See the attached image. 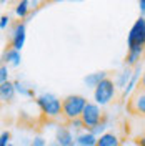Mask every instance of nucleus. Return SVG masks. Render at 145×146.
Wrapping results in <instances>:
<instances>
[{
    "instance_id": "obj_14",
    "label": "nucleus",
    "mask_w": 145,
    "mask_h": 146,
    "mask_svg": "<svg viewBox=\"0 0 145 146\" xmlns=\"http://www.w3.org/2000/svg\"><path fill=\"white\" fill-rule=\"evenodd\" d=\"M15 93H17V90L13 86V82H7L0 85V95H2V100L5 103H12L15 98Z\"/></svg>"
},
{
    "instance_id": "obj_18",
    "label": "nucleus",
    "mask_w": 145,
    "mask_h": 146,
    "mask_svg": "<svg viewBox=\"0 0 145 146\" xmlns=\"http://www.w3.org/2000/svg\"><path fill=\"white\" fill-rule=\"evenodd\" d=\"M65 125H67V126L70 128V129H72L73 133H79V135H80V133H83V129H85V125H83L82 118L72 119V121H67ZM85 131H87V129H85Z\"/></svg>"
},
{
    "instance_id": "obj_20",
    "label": "nucleus",
    "mask_w": 145,
    "mask_h": 146,
    "mask_svg": "<svg viewBox=\"0 0 145 146\" xmlns=\"http://www.w3.org/2000/svg\"><path fill=\"white\" fill-rule=\"evenodd\" d=\"M9 75H10L9 66H7V65H2V66H0V85H2V83L10 82V80H9Z\"/></svg>"
},
{
    "instance_id": "obj_24",
    "label": "nucleus",
    "mask_w": 145,
    "mask_h": 146,
    "mask_svg": "<svg viewBox=\"0 0 145 146\" xmlns=\"http://www.w3.org/2000/svg\"><path fill=\"white\" fill-rule=\"evenodd\" d=\"M138 10H140V17L145 18V0H138Z\"/></svg>"
},
{
    "instance_id": "obj_16",
    "label": "nucleus",
    "mask_w": 145,
    "mask_h": 146,
    "mask_svg": "<svg viewBox=\"0 0 145 146\" xmlns=\"http://www.w3.org/2000/svg\"><path fill=\"white\" fill-rule=\"evenodd\" d=\"M13 86H15V90H17L18 95H22V96H25V98H37L34 86L23 85L20 80H13Z\"/></svg>"
},
{
    "instance_id": "obj_19",
    "label": "nucleus",
    "mask_w": 145,
    "mask_h": 146,
    "mask_svg": "<svg viewBox=\"0 0 145 146\" xmlns=\"http://www.w3.org/2000/svg\"><path fill=\"white\" fill-rule=\"evenodd\" d=\"M90 133L92 135H95L97 138H100L102 135H105V133H107V116H105V119H103L100 125H97L95 128H92Z\"/></svg>"
},
{
    "instance_id": "obj_27",
    "label": "nucleus",
    "mask_w": 145,
    "mask_h": 146,
    "mask_svg": "<svg viewBox=\"0 0 145 146\" xmlns=\"http://www.w3.org/2000/svg\"><path fill=\"white\" fill-rule=\"evenodd\" d=\"M9 146H13V145H9Z\"/></svg>"
},
{
    "instance_id": "obj_9",
    "label": "nucleus",
    "mask_w": 145,
    "mask_h": 146,
    "mask_svg": "<svg viewBox=\"0 0 145 146\" xmlns=\"http://www.w3.org/2000/svg\"><path fill=\"white\" fill-rule=\"evenodd\" d=\"M140 73H144L142 72V65L138 63L134 68V75H132V78H130V82H128V85H127V88L122 91V100L125 101V100H128L130 96H132V93H134V90H137L138 88V82H140Z\"/></svg>"
},
{
    "instance_id": "obj_15",
    "label": "nucleus",
    "mask_w": 145,
    "mask_h": 146,
    "mask_svg": "<svg viewBox=\"0 0 145 146\" xmlns=\"http://www.w3.org/2000/svg\"><path fill=\"white\" fill-rule=\"evenodd\" d=\"M122 141L113 131H107L105 135H102L97 141V146H120Z\"/></svg>"
},
{
    "instance_id": "obj_26",
    "label": "nucleus",
    "mask_w": 145,
    "mask_h": 146,
    "mask_svg": "<svg viewBox=\"0 0 145 146\" xmlns=\"http://www.w3.org/2000/svg\"><path fill=\"white\" fill-rule=\"evenodd\" d=\"M137 145L138 146H145V136H140L137 139Z\"/></svg>"
},
{
    "instance_id": "obj_6",
    "label": "nucleus",
    "mask_w": 145,
    "mask_h": 146,
    "mask_svg": "<svg viewBox=\"0 0 145 146\" xmlns=\"http://www.w3.org/2000/svg\"><path fill=\"white\" fill-rule=\"evenodd\" d=\"M127 111L135 115V116H144L145 118V91H134V95L127 101Z\"/></svg>"
},
{
    "instance_id": "obj_22",
    "label": "nucleus",
    "mask_w": 145,
    "mask_h": 146,
    "mask_svg": "<svg viewBox=\"0 0 145 146\" xmlns=\"http://www.w3.org/2000/svg\"><path fill=\"white\" fill-rule=\"evenodd\" d=\"M10 141V131H3L0 135V146H9Z\"/></svg>"
},
{
    "instance_id": "obj_1",
    "label": "nucleus",
    "mask_w": 145,
    "mask_h": 146,
    "mask_svg": "<svg viewBox=\"0 0 145 146\" xmlns=\"http://www.w3.org/2000/svg\"><path fill=\"white\" fill-rule=\"evenodd\" d=\"M37 106L40 108L42 115L47 116L48 119H55L62 116L64 113V103L58 96H55L54 93H42L35 98Z\"/></svg>"
},
{
    "instance_id": "obj_7",
    "label": "nucleus",
    "mask_w": 145,
    "mask_h": 146,
    "mask_svg": "<svg viewBox=\"0 0 145 146\" xmlns=\"http://www.w3.org/2000/svg\"><path fill=\"white\" fill-rule=\"evenodd\" d=\"M25 38H27V32H25V22H20L18 20L17 23L12 28V36H10V46L15 48L18 52H22V48L25 45Z\"/></svg>"
},
{
    "instance_id": "obj_21",
    "label": "nucleus",
    "mask_w": 145,
    "mask_h": 146,
    "mask_svg": "<svg viewBox=\"0 0 145 146\" xmlns=\"http://www.w3.org/2000/svg\"><path fill=\"white\" fill-rule=\"evenodd\" d=\"M30 146H47V141H45V138L44 136H34Z\"/></svg>"
},
{
    "instance_id": "obj_25",
    "label": "nucleus",
    "mask_w": 145,
    "mask_h": 146,
    "mask_svg": "<svg viewBox=\"0 0 145 146\" xmlns=\"http://www.w3.org/2000/svg\"><path fill=\"white\" fill-rule=\"evenodd\" d=\"M137 90L145 91V70H144V73H142V78H140V82H138V88H137Z\"/></svg>"
},
{
    "instance_id": "obj_4",
    "label": "nucleus",
    "mask_w": 145,
    "mask_h": 146,
    "mask_svg": "<svg viewBox=\"0 0 145 146\" xmlns=\"http://www.w3.org/2000/svg\"><path fill=\"white\" fill-rule=\"evenodd\" d=\"M115 91H117L115 82L112 78H105L93 90V100H95V103L99 106H105V105H109L110 101L115 98Z\"/></svg>"
},
{
    "instance_id": "obj_23",
    "label": "nucleus",
    "mask_w": 145,
    "mask_h": 146,
    "mask_svg": "<svg viewBox=\"0 0 145 146\" xmlns=\"http://www.w3.org/2000/svg\"><path fill=\"white\" fill-rule=\"evenodd\" d=\"M9 23H10L9 15H2V17H0V28H2V30H5V28L9 27Z\"/></svg>"
},
{
    "instance_id": "obj_10",
    "label": "nucleus",
    "mask_w": 145,
    "mask_h": 146,
    "mask_svg": "<svg viewBox=\"0 0 145 146\" xmlns=\"http://www.w3.org/2000/svg\"><path fill=\"white\" fill-rule=\"evenodd\" d=\"M105 78H109V73L107 72H103V70H102V72H93V73H89V75L83 78V83L87 85V88H93V90H95Z\"/></svg>"
},
{
    "instance_id": "obj_11",
    "label": "nucleus",
    "mask_w": 145,
    "mask_h": 146,
    "mask_svg": "<svg viewBox=\"0 0 145 146\" xmlns=\"http://www.w3.org/2000/svg\"><path fill=\"white\" fill-rule=\"evenodd\" d=\"M3 62L7 65H10V66H18V65L22 63V53H20L18 50H15V48L9 46V48L3 52Z\"/></svg>"
},
{
    "instance_id": "obj_3",
    "label": "nucleus",
    "mask_w": 145,
    "mask_h": 146,
    "mask_svg": "<svg viewBox=\"0 0 145 146\" xmlns=\"http://www.w3.org/2000/svg\"><path fill=\"white\" fill-rule=\"evenodd\" d=\"M127 46L128 52L134 50H144L145 52V18L138 17L135 23L132 25L127 35Z\"/></svg>"
},
{
    "instance_id": "obj_12",
    "label": "nucleus",
    "mask_w": 145,
    "mask_h": 146,
    "mask_svg": "<svg viewBox=\"0 0 145 146\" xmlns=\"http://www.w3.org/2000/svg\"><path fill=\"white\" fill-rule=\"evenodd\" d=\"M132 75H134V68H128V66H125L122 72L117 75V78L113 80L115 82V86H117L118 90H125L127 88L128 82H130V78H132Z\"/></svg>"
},
{
    "instance_id": "obj_2",
    "label": "nucleus",
    "mask_w": 145,
    "mask_h": 146,
    "mask_svg": "<svg viewBox=\"0 0 145 146\" xmlns=\"http://www.w3.org/2000/svg\"><path fill=\"white\" fill-rule=\"evenodd\" d=\"M62 103H64L62 116L65 118V121H72V119L82 118V113H83V110H85L89 101L82 95H68L62 100Z\"/></svg>"
},
{
    "instance_id": "obj_17",
    "label": "nucleus",
    "mask_w": 145,
    "mask_h": 146,
    "mask_svg": "<svg viewBox=\"0 0 145 146\" xmlns=\"http://www.w3.org/2000/svg\"><path fill=\"white\" fill-rule=\"evenodd\" d=\"M28 10H30V2L28 0H22V2H18L17 7H15V15L18 18H25L28 15Z\"/></svg>"
},
{
    "instance_id": "obj_13",
    "label": "nucleus",
    "mask_w": 145,
    "mask_h": 146,
    "mask_svg": "<svg viewBox=\"0 0 145 146\" xmlns=\"http://www.w3.org/2000/svg\"><path fill=\"white\" fill-rule=\"evenodd\" d=\"M99 138L92 135L90 131H83L75 136V146H97Z\"/></svg>"
},
{
    "instance_id": "obj_5",
    "label": "nucleus",
    "mask_w": 145,
    "mask_h": 146,
    "mask_svg": "<svg viewBox=\"0 0 145 146\" xmlns=\"http://www.w3.org/2000/svg\"><path fill=\"white\" fill-rule=\"evenodd\" d=\"M103 119H105V115H103L102 108H100L97 103H90L89 101L85 110H83V113H82V121L85 125V129L90 131L92 128H95L97 125H100Z\"/></svg>"
},
{
    "instance_id": "obj_8",
    "label": "nucleus",
    "mask_w": 145,
    "mask_h": 146,
    "mask_svg": "<svg viewBox=\"0 0 145 146\" xmlns=\"http://www.w3.org/2000/svg\"><path fill=\"white\" fill-rule=\"evenodd\" d=\"M55 143L58 146H75L73 131L67 125H58L55 129Z\"/></svg>"
}]
</instances>
